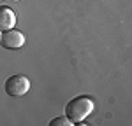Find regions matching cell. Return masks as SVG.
I'll return each mask as SVG.
<instances>
[{"mask_svg":"<svg viewBox=\"0 0 132 126\" xmlns=\"http://www.w3.org/2000/svg\"><path fill=\"white\" fill-rule=\"evenodd\" d=\"M0 46L4 47V49H20L25 46V35L21 33L20 30H14V28H11V30H5L2 32V37H0Z\"/></svg>","mask_w":132,"mask_h":126,"instance_id":"obj_3","label":"cell"},{"mask_svg":"<svg viewBox=\"0 0 132 126\" xmlns=\"http://www.w3.org/2000/svg\"><path fill=\"white\" fill-rule=\"evenodd\" d=\"M16 25V14L7 5H0V32L14 28Z\"/></svg>","mask_w":132,"mask_h":126,"instance_id":"obj_4","label":"cell"},{"mask_svg":"<svg viewBox=\"0 0 132 126\" xmlns=\"http://www.w3.org/2000/svg\"><path fill=\"white\" fill-rule=\"evenodd\" d=\"M93 100L88 96H76L69 103L65 105V117L71 121L72 124L85 121L88 116L93 112Z\"/></svg>","mask_w":132,"mask_h":126,"instance_id":"obj_1","label":"cell"},{"mask_svg":"<svg viewBox=\"0 0 132 126\" xmlns=\"http://www.w3.org/2000/svg\"><path fill=\"white\" fill-rule=\"evenodd\" d=\"M0 2H2V0H0Z\"/></svg>","mask_w":132,"mask_h":126,"instance_id":"obj_8","label":"cell"},{"mask_svg":"<svg viewBox=\"0 0 132 126\" xmlns=\"http://www.w3.org/2000/svg\"><path fill=\"white\" fill-rule=\"evenodd\" d=\"M4 88H5V93L9 96H23L30 89V81H28L27 75H21V74L11 75L9 79L5 81Z\"/></svg>","mask_w":132,"mask_h":126,"instance_id":"obj_2","label":"cell"},{"mask_svg":"<svg viewBox=\"0 0 132 126\" xmlns=\"http://www.w3.org/2000/svg\"><path fill=\"white\" fill-rule=\"evenodd\" d=\"M11 2H20V0H11Z\"/></svg>","mask_w":132,"mask_h":126,"instance_id":"obj_6","label":"cell"},{"mask_svg":"<svg viewBox=\"0 0 132 126\" xmlns=\"http://www.w3.org/2000/svg\"><path fill=\"white\" fill-rule=\"evenodd\" d=\"M0 37H2V32H0Z\"/></svg>","mask_w":132,"mask_h":126,"instance_id":"obj_7","label":"cell"},{"mask_svg":"<svg viewBox=\"0 0 132 126\" xmlns=\"http://www.w3.org/2000/svg\"><path fill=\"white\" fill-rule=\"evenodd\" d=\"M50 126H72V123L67 117H55L53 121H50Z\"/></svg>","mask_w":132,"mask_h":126,"instance_id":"obj_5","label":"cell"}]
</instances>
